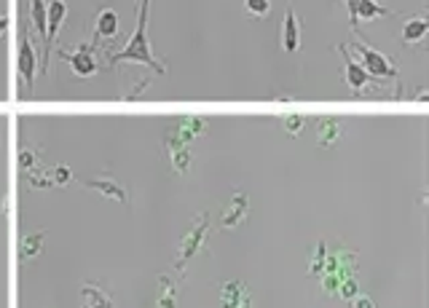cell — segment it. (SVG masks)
Masks as SVG:
<instances>
[{"label":"cell","instance_id":"1","mask_svg":"<svg viewBox=\"0 0 429 308\" xmlns=\"http://www.w3.org/2000/svg\"><path fill=\"white\" fill-rule=\"evenodd\" d=\"M148 6H151V0H140L134 35L129 38V43L121 48V51H113V54L107 57L110 68H116L118 62H140V65H148V68L156 72H167L164 62H158L151 54V43H148V35H145V27H148Z\"/></svg>","mask_w":429,"mask_h":308},{"label":"cell","instance_id":"2","mask_svg":"<svg viewBox=\"0 0 429 308\" xmlns=\"http://www.w3.org/2000/svg\"><path fill=\"white\" fill-rule=\"evenodd\" d=\"M357 51H359V65L365 68V72L370 75V78H379V81H395L397 83V70H395V65L381 54L376 51L373 46H368L365 41H357Z\"/></svg>","mask_w":429,"mask_h":308},{"label":"cell","instance_id":"3","mask_svg":"<svg viewBox=\"0 0 429 308\" xmlns=\"http://www.w3.org/2000/svg\"><path fill=\"white\" fill-rule=\"evenodd\" d=\"M207 231H209V214L204 212L199 214V220L193 223V228H191V234L182 238V247H180V255H177V274H182L185 268H188V263H191V258L199 252L204 247V238H207Z\"/></svg>","mask_w":429,"mask_h":308},{"label":"cell","instance_id":"4","mask_svg":"<svg viewBox=\"0 0 429 308\" xmlns=\"http://www.w3.org/2000/svg\"><path fill=\"white\" fill-rule=\"evenodd\" d=\"M94 48H97L94 43H86V46H78L76 51H59V59H65L78 78H92V75H97V70H100V62H97Z\"/></svg>","mask_w":429,"mask_h":308},{"label":"cell","instance_id":"5","mask_svg":"<svg viewBox=\"0 0 429 308\" xmlns=\"http://www.w3.org/2000/svg\"><path fill=\"white\" fill-rule=\"evenodd\" d=\"M65 19H67V3L65 0H49V6H46V41H43L46 43V48H43V72L49 68V54Z\"/></svg>","mask_w":429,"mask_h":308},{"label":"cell","instance_id":"6","mask_svg":"<svg viewBox=\"0 0 429 308\" xmlns=\"http://www.w3.org/2000/svg\"><path fill=\"white\" fill-rule=\"evenodd\" d=\"M341 51V57L346 59V72H344V78H346V83H349V89H352L354 94H359V92H365L368 86H370V75L365 72V68L359 65V62H354L352 54H349V46H335Z\"/></svg>","mask_w":429,"mask_h":308},{"label":"cell","instance_id":"7","mask_svg":"<svg viewBox=\"0 0 429 308\" xmlns=\"http://www.w3.org/2000/svg\"><path fill=\"white\" fill-rule=\"evenodd\" d=\"M282 48L287 54H295L301 51V19L295 17L293 6H287V14H284V30H282Z\"/></svg>","mask_w":429,"mask_h":308},{"label":"cell","instance_id":"8","mask_svg":"<svg viewBox=\"0 0 429 308\" xmlns=\"http://www.w3.org/2000/svg\"><path fill=\"white\" fill-rule=\"evenodd\" d=\"M247 196L239 190V193H233V198H231V204H228V209L223 212V217H220V228H226V231H231V228H239L242 225V220L247 217Z\"/></svg>","mask_w":429,"mask_h":308},{"label":"cell","instance_id":"9","mask_svg":"<svg viewBox=\"0 0 429 308\" xmlns=\"http://www.w3.org/2000/svg\"><path fill=\"white\" fill-rule=\"evenodd\" d=\"M118 35V14L113 8H102L94 19V46Z\"/></svg>","mask_w":429,"mask_h":308},{"label":"cell","instance_id":"10","mask_svg":"<svg viewBox=\"0 0 429 308\" xmlns=\"http://www.w3.org/2000/svg\"><path fill=\"white\" fill-rule=\"evenodd\" d=\"M35 72H38V59H35V48L30 43V38H22V48H19V78L25 81L27 89H32L35 83Z\"/></svg>","mask_w":429,"mask_h":308},{"label":"cell","instance_id":"11","mask_svg":"<svg viewBox=\"0 0 429 308\" xmlns=\"http://www.w3.org/2000/svg\"><path fill=\"white\" fill-rule=\"evenodd\" d=\"M207 132V119H196V116H191V119H180L177 121V129L175 132H167L169 137H175L177 143L182 145H191V140H196L199 134Z\"/></svg>","mask_w":429,"mask_h":308},{"label":"cell","instance_id":"12","mask_svg":"<svg viewBox=\"0 0 429 308\" xmlns=\"http://www.w3.org/2000/svg\"><path fill=\"white\" fill-rule=\"evenodd\" d=\"M86 188L97 190L105 198H113V201H118V204H127L129 201L127 188H121V185H118L116 180H110V177H105V180H86Z\"/></svg>","mask_w":429,"mask_h":308},{"label":"cell","instance_id":"13","mask_svg":"<svg viewBox=\"0 0 429 308\" xmlns=\"http://www.w3.org/2000/svg\"><path fill=\"white\" fill-rule=\"evenodd\" d=\"M81 298H83V308H113V300L105 292V287L94 285V282L81 287Z\"/></svg>","mask_w":429,"mask_h":308},{"label":"cell","instance_id":"14","mask_svg":"<svg viewBox=\"0 0 429 308\" xmlns=\"http://www.w3.org/2000/svg\"><path fill=\"white\" fill-rule=\"evenodd\" d=\"M341 134H344V123L338 119H325L320 121V126H317V143L322 147H330L333 143H338Z\"/></svg>","mask_w":429,"mask_h":308},{"label":"cell","instance_id":"15","mask_svg":"<svg viewBox=\"0 0 429 308\" xmlns=\"http://www.w3.org/2000/svg\"><path fill=\"white\" fill-rule=\"evenodd\" d=\"M424 38H427V19H424V17H413V19L405 22L403 43H408V46H419V43H424Z\"/></svg>","mask_w":429,"mask_h":308},{"label":"cell","instance_id":"16","mask_svg":"<svg viewBox=\"0 0 429 308\" xmlns=\"http://www.w3.org/2000/svg\"><path fill=\"white\" fill-rule=\"evenodd\" d=\"M167 147H169V158L177 172H188L191 166V145L177 143L175 137H167Z\"/></svg>","mask_w":429,"mask_h":308},{"label":"cell","instance_id":"17","mask_svg":"<svg viewBox=\"0 0 429 308\" xmlns=\"http://www.w3.org/2000/svg\"><path fill=\"white\" fill-rule=\"evenodd\" d=\"M381 17H392L389 8H384L379 0H359L357 6V22H373V19H381Z\"/></svg>","mask_w":429,"mask_h":308},{"label":"cell","instance_id":"18","mask_svg":"<svg viewBox=\"0 0 429 308\" xmlns=\"http://www.w3.org/2000/svg\"><path fill=\"white\" fill-rule=\"evenodd\" d=\"M244 295H247V289H244L242 282H226L220 287V303H223V308H239Z\"/></svg>","mask_w":429,"mask_h":308},{"label":"cell","instance_id":"19","mask_svg":"<svg viewBox=\"0 0 429 308\" xmlns=\"http://www.w3.org/2000/svg\"><path fill=\"white\" fill-rule=\"evenodd\" d=\"M43 238H46V231L25 236V241H22V249H19V260L30 263L32 258H38V255H41V249H43Z\"/></svg>","mask_w":429,"mask_h":308},{"label":"cell","instance_id":"20","mask_svg":"<svg viewBox=\"0 0 429 308\" xmlns=\"http://www.w3.org/2000/svg\"><path fill=\"white\" fill-rule=\"evenodd\" d=\"M30 19H32V30L46 41V3L43 0H30Z\"/></svg>","mask_w":429,"mask_h":308},{"label":"cell","instance_id":"21","mask_svg":"<svg viewBox=\"0 0 429 308\" xmlns=\"http://www.w3.org/2000/svg\"><path fill=\"white\" fill-rule=\"evenodd\" d=\"M158 298H156V306L158 308H177V292H175V282H169L167 276L158 279Z\"/></svg>","mask_w":429,"mask_h":308},{"label":"cell","instance_id":"22","mask_svg":"<svg viewBox=\"0 0 429 308\" xmlns=\"http://www.w3.org/2000/svg\"><path fill=\"white\" fill-rule=\"evenodd\" d=\"M244 11H247L250 17L263 19V17H269V11H271V0H244Z\"/></svg>","mask_w":429,"mask_h":308},{"label":"cell","instance_id":"23","mask_svg":"<svg viewBox=\"0 0 429 308\" xmlns=\"http://www.w3.org/2000/svg\"><path fill=\"white\" fill-rule=\"evenodd\" d=\"M325 258H328V247H325V241H320V247L314 249V255H311V265H308V274H322V265H325Z\"/></svg>","mask_w":429,"mask_h":308},{"label":"cell","instance_id":"24","mask_svg":"<svg viewBox=\"0 0 429 308\" xmlns=\"http://www.w3.org/2000/svg\"><path fill=\"white\" fill-rule=\"evenodd\" d=\"M30 185H32V188H51V185H54L51 172H38V169H32V172H30Z\"/></svg>","mask_w":429,"mask_h":308},{"label":"cell","instance_id":"25","mask_svg":"<svg viewBox=\"0 0 429 308\" xmlns=\"http://www.w3.org/2000/svg\"><path fill=\"white\" fill-rule=\"evenodd\" d=\"M303 123H306L303 116H287L282 126H284V132H287L290 137H298V134H301V129H303Z\"/></svg>","mask_w":429,"mask_h":308},{"label":"cell","instance_id":"26","mask_svg":"<svg viewBox=\"0 0 429 308\" xmlns=\"http://www.w3.org/2000/svg\"><path fill=\"white\" fill-rule=\"evenodd\" d=\"M338 295H341L344 300H352L354 295H359V287H357V282H354L352 276H349V279H344V282L338 285Z\"/></svg>","mask_w":429,"mask_h":308},{"label":"cell","instance_id":"27","mask_svg":"<svg viewBox=\"0 0 429 308\" xmlns=\"http://www.w3.org/2000/svg\"><path fill=\"white\" fill-rule=\"evenodd\" d=\"M51 180H54V185H67L73 180V172L67 166H56V169H51Z\"/></svg>","mask_w":429,"mask_h":308},{"label":"cell","instance_id":"28","mask_svg":"<svg viewBox=\"0 0 429 308\" xmlns=\"http://www.w3.org/2000/svg\"><path fill=\"white\" fill-rule=\"evenodd\" d=\"M35 164H38V158H35V150H22V153H19V166H22L25 172H32V169H35Z\"/></svg>","mask_w":429,"mask_h":308},{"label":"cell","instance_id":"29","mask_svg":"<svg viewBox=\"0 0 429 308\" xmlns=\"http://www.w3.org/2000/svg\"><path fill=\"white\" fill-rule=\"evenodd\" d=\"M349 303H352V308H376L373 306V300H370L368 295H354Z\"/></svg>","mask_w":429,"mask_h":308},{"label":"cell","instance_id":"30","mask_svg":"<svg viewBox=\"0 0 429 308\" xmlns=\"http://www.w3.org/2000/svg\"><path fill=\"white\" fill-rule=\"evenodd\" d=\"M346 3V8H349V19H352V27L357 30V6H359V0H344Z\"/></svg>","mask_w":429,"mask_h":308},{"label":"cell","instance_id":"31","mask_svg":"<svg viewBox=\"0 0 429 308\" xmlns=\"http://www.w3.org/2000/svg\"><path fill=\"white\" fill-rule=\"evenodd\" d=\"M8 24H11V17H8L6 11H3V14H0V38L6 35V30H8Z\"/></svg>","mask_w":429,"mask_h":308},{"label":"cell","instance_id":"32","mask_svg":"<svg viewBox=\"0 0 429 308\" xmlns=\"http://www.w3.org/2000/svg\"><path fill=\"white\" fill-rule=\"evenodd\" d=\"M239 308H253V300H250V295H244V298H242Z\"/></svg>","mask_w":429,"mask_h":308}]
</instances>
